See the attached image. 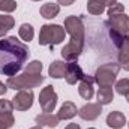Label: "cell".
Masks as SVG:
<instances>
[{
	"label": "cell",
	"mask_w": 129,
	"mask_h": 129,
	"mask_svg": "<svg viewBox=\"0 0 129 129\" xmlns=\"http://www.w3.org/2000/svg\"><path fill=\"white\" fill-rule=\"evenodd\" d=\"M39 104L44 113H53L57 105V93L54 92L53 86H47L39 93Z\"/></svg>",
	"instance_id": "7"
},
{
	"label": "cell",
	"mask_w": 129,
	"mask_h": 129,
	"mask_svg": "<svg viewBox=\"0 0 129 129\" xmlns=\"http://www.w3.org/2000/svg\"><path fill=\"white\" fill-rule=\"evenodd\" d=\"M42 69H44V66L39 60H33L24 66V72H29V74H42Z\"/></svg>",
	"instance_id": "25"
},
{
	"label": "cell",
	"mask_w": 129,
	"mask_h": 129,
	"mask_svg": "<svg viewBox=\"0 0 129 129\" xmlns=\"http://www.w3.org/2000/svg\"><path fill=\"white\" fill-rule=\"evenodd\" d=\"M74 2L75 0H57V3L62 6H71V5H74Z\"/></svg>",
	"instance_id": "30"
},
{
	"label": "cell",
	"mask_w": 129,
	"mask_h": 129,
	"mask_svg": "<svg viewBox=\"0 0 129 129\" xmlns=\"http://www.w3.org/2000/svg\"><path fill=\"white\" fill-rule=\"evenodd\" d=\"M59 12H60V5H57V3H53V2L42 5V6H41V9H39V14H41V17H42V18H45V20L56 18V17L59 15Z\"/></svg>",
	"instance_id": "15"
},
{
	"label": "cell",
	"mask_w": 129,
	"mask_h": 129,
	"mask_svg": "<svg viewBox=\"0 0 129 129\" xmlns=\"http://www.w3.org/2000/svg\"><path fill=\"white\" fill-rule=\"evenodd\" d=\"M29 57V48L15 36L0 41V74L6 77L17 75Z\"/></svg>",
	"instance_id": "1"
},
{
	"label": "cell",
	"mask_w": 129,
	"mask_h": 129,
	"mask_svg": "<svg viewBox=\"0 0 129 129\" xmlns=\"http://www.w3.org/2000/svg\"><path fill=\"white\" fill-rule=\"evenodd\" d=\"M107 12H108V17L110 15H116V14H122V12H125V6L122 3H116V5L110 6Z\"/></svg>",
	"instance_id": "28"
},
{
	"label": "cell",
	"mask_w": 129,
	"mask_h": 129,
	"mask_svg": "<svg viewBox=\"0 0 129 129\" xmlns=\"http://www.w3.org/2000/svg\"><path fill=\"white\" fill-rule=\"evenodd\" d=\"M64 129H81V128H80V125H77V123H69Z\"/></svg>",
	"instance_id": "32"
},
{
	"label": "cell",
	"mask_w": 129,
	"mask_h": 129,
	"mask_svg": "<svg viewBox=\"0 0 129 129\" xmlns=\"http://www.w3.org/2000/svg\"><path fill=\"white\" fill-rule=\"evenodd\" d=\"M64 32L69 33L71 39L72 41H84L86 36H84V24L81 21L80 17H75V15H69L66 20H64Z\"/></svg>",
	"instance_id": "5"
},
{
	"label": "cell",
	"mask_w": 129,
	"mask_h": 129,
	"mask_svg": "<svg viewBox=\"0 0 129 129\" xmlns=\"http://www.w3.org/2000/svg\"><path fill=\"white\" fill-rule=\"evenodd\" d=\"M126 99H128V102H129V95H128V96H126Z\"/></svg>",
	"instance_id": "35"
},
{
	"label": "cell",
	"mask_w": 129,
	"mask_h": 129,
	"mask_svg": "<svg viewBox=\"0 0 129 129\" xmlns=\"http://www.w3.org/2000/svg\"><path fill=\"white\" fill-rule=\"evenodd\" d=\"M6 92H8V86H6L5 83H2V81H0V96H2V95H5Z\"/></svg>",
	"instance_id": "31"
},
{
	"label": "cell",
	"mask_w": 129,
	"mask_h": 129,
	"mask_svg": "<svg viewBox=\"0 0 129 129\" xmlns=\"http://www.w3.org/2000/svg\"><path fill=\"white\" fill-rule=\"evenodd\" d=\"M119 64H120V68H123L125 71H129V57L125 59V60H122V62H119Z\"/></svg>",
	"instance_id": "29"
},
{
	"label": "cell",
	"mask_w": 129,
	"mask_h": 129,
	"mask_svg": "<svg viewBox=\"0 0 129 129\" xmlns=\"http://www.w3.org/2000/svg\"><path fill=\"white\" fill-rule=\"evenodd\" d=\"M116 92L122 96L129 95V78H122L116 83Z\"/></svg>",
	"instance_id": "23"
},
{
	"label": "cell",
	"mask_w": 129,
	"mask_h": 129,
	"mask_svg": "<svg viewBox=\"0 0 129 129\" xmlns=\"http://www.w3.org/2000/svg\"><path fill=\"white\" fill-rule=\"evenodd\" d=\"M105 2L104 0H87V11L92 15H101L105 11Z\"/></svg>",
	"instance_id": "20"
},
{
	"label": "cell",
	"mask_w": 129,
	"mask_h": 129,
	"mask_svg": "<svg viewBox=\"0 0 129 129\" xmlns=\"http://www.w3.org/2000/svg\"><path fill=\"white\" fill-rule=\"evenodd\" d=\"M89 129H95V128H89Z\"/></svg>",
	"instance_id": "37"
},
{
	"label": "cell",
	"mask_w": 129,
	"mask_h": 129,
	"mask_svg": "<svg viewBox=\"0 0 129 129\" xmlns=\"http://www.w3.org/2000/svg\"><path fill=\"white\" fill-rule=\"evenodd\" d=\"M107 26L110 29V32H114L122 36H128L129 33V17L122 12V14H116V15H110Z\"/></svg>",
	"instance_id": "6"
},
{
	"label": "cell",
	"mask_w": 129,
	"mask_h": 129,
	"mask_svg": "<svg viewBox=\"0 0 129 129\" xmlns=\"http://www.w3.org/2000/svg\"><path fill=\"white\" fill-rule=\"evenodd\" d=\"M66 69H68V63L62 62V60H54L48 68V75L51 78H64L66 75Z\"/></svg>",
	"instance_id": "14"
},
{
	"label": "cell",
	"mask_w": 129,
	"mask_h": 129,
	"mask_svg": "<svg viewBox=\"0 0 129 129\" xmlns=\"http://www.w3.org/2000/svg\"><path fill=\"white\" fill-rule=\"evenodd\" d=\"M45 77H42V74H20V75H12L8 78L6 86L8 89H14V90H26V89H35L38 86H41L44 83Z\"/></svg>",
	"instance_id": "2"
},
{
	"label": "cell",
	"mask_w": 129,
	"mask_h": 129,
	"mask_svg": "<svg viewBox=\"0 0 129 129\" xmlns=\"http://www.w3.org/2000/svg\"><path fill=\"white\" fill-rule=\"evenodd\" d=\"M104 2H105V6H108V8L117 3V0H104Z\"/></svg>",
	"instance_id": "33"
},
{
	"label": "cell",
	"mask_w": 129,
	"mask_h": 129,
	"mask_svg": "<svg viewBox=\"0 0 129 129\" xmlns=\"http://www.w3.org/2000/svg\"><path fill=\"white\" fill-rule=\"evenodd\" d=\"M30 129H42V126H41V125H38V126H33V128H30Z\"/></svg>",
	"instance_id": "34"
},
{
	"label": "cell",
	"mask_w": 129,
	"mask_h": 129,
	"mask_svg": "<svg viewBox=\"0 0 129 129\" xmlns=\"http://www.w3.org/2000/svg\"><path fill=\"white\" fill-rule=\"evenodd\" d=\"M15 26V20L11 15L6 14H0V38H3L11 29H14Z\"/></svg>",
	"instance_id": "19"
},
{
	"label": "cell",
	"mask_w": 129,
	"mask_h": 129,
	"mask_svg": "<svg viewBox=\"0 0 129 129\" xmlns=\"http://www.w3.org/2000/svg\"><path fill=\"white\" fill-rule=\"evenodd\" d=\"M36 123L41 125V126H48V128H56L60 122V119L51 113H42L39 116H36Z\"/></svg>",
	"instance_id": "17"
},
{
	"label": "cell",
	"mask_w": 129,
	"mask_h": 129,
	"mask_svg": "<svg viewBox=\"0 0 129 129\" xmlns=\"http://www.w3.org/2000/svg\"><path fill=\"white\" fill-rule=\"evenodd\" d=\"M126 123V117L120 111H111L107 116V125L113 129H122Z\"/></svg>",
	"instance_id": "13"
},
{
	"label": "cell",
	"mask_w": 129,
	"mask_h": 129,
	"mask_svg": "<svg viewBox=\"0 0 129 129\" xmlns=\"http://www.w3.org/2000/svg\"><path fill=\"white\" fill-rule=\"evenodd\" d=\"M120 71V64L117 63H105L101 64L96 69L93 78L99 87H113L116 83V77Z\"/></svg>",
	"instance_id": "4"
},
{
	"label": "cell",
	"mask_w": 129,
	"mask_h": 129,
	"mask_svg": "<svg viewBox=\"0 0 129 129\" xmlns=\"http://www.w3.org/2000/svg\"><path fill=\"white\" fill-rule=\"evenodd\" d=\"M15 123V119L11 114H2L0 116V129H11Z\"/></svg>",
	"instance_id": "24"
},
{
	"label": "cell",
	"mask_w": 129,
	"mask_h": 129,
	"mask_svg": "<svg viewBox=\"0 0 129 129\" xmlns=\"http://www.w3.org/2000/svg\"><path fill=\"white\" fill-rule=\"evenodd\" d=\"M128 57H129V36H125V39H123L122 45L119 47L117 60H119V62H122V60H125V59H128Z\"/></svg>",
	"instance_id": "22"
},
{
	"label": "cell",
	"mask_w": 129,
	"mask_h": 129,
	"mask_svg": "<svg viewBox=\"0 0 129 129\" xmlns=\"http://www.w3.org/2000/svg\"><path fill=\"white\" fill-rule=\"evenodd\" d=\"M78 114V110H77V107H75V104L74 102H64L63 105L60 107V110H59V114H57V117L60 119V120H69V119H72V117H75Z\"/></svg>",
	"instance_id": "16"
},
{
	"label": "cell",
	"mask_w": 129,
	"mask_h": 129,
	"mask_svg": "<svg viewBox=\"0 0 129 129\" xmlns=\"http://www.w3.org/2000/svg\"><path fill=\"white\" fill-rule=\"evenodd\" d=\"M114 99V92L113 87H99L98 90V104L101 105H108Z\"/></svg>",
	"instance_id": "18"
},
{
	"label": "cell",
	"mask_w": 129,
	"mask_h": 129,
	"mask_svg": "<svg viewBox=\"0 0 129 129\" xmlns=\"http://www.w3.org/2000/svg\"><path fill=\"white\" fill-rule=\"evenodd\" d=\"M33 2H41V0H33Z\"/></svg>",
	"instance_id": "36"
},
{
	"label": "cell",
	"mask_w": 129,
	"mask_h": 129,
	"mask_svg": "<svg viewBox=\"0 0 129 129\" xmlns=\"http://www.w3.org/2000/svg\"><path fill=\"white\" fill-rule=\"evenodd\" d=\"M18 36H20L24 42H30L33 39V36H35V29H33L30 24L24 23V24H21V27L18 29Z\"/></svg>",
	"instance_id": "21"
},
{
	"label": "cell",
	"mask_w": 129,
	"mask_h": 129,
	"mask_svg": "<svg viewBox=\"0 0 129 129\" xmlns=\"http://www.w3.org/2000/svg\"><path fill=\"white\" fill-rule=\"evenodd\" d=\"M84 48V41H69L62 48V57L66 62H77Z\"/></svg>",
	"instance_id": "9"
},
{
	"label": "cell",
	"mask_w": 129,
	"mask_h": 129,
	"mask_svg": "<svg viewBox=\"0 0 129 129\" xmlns=\"http://www.w3.org/2000/svg\"><path fill=\"white\" fill-rule=\"evenodd\" d=\"M64 29L59 24H45L41 27L39 32V45H47L53 48L57 44L64 41Z\"/></svg>",
	"instance_id": "3"
},
{
	"label": "cell",
	"mask_w": 129,
	"mask_h": 129,
	"mask_svg": "<svg viewBox=\"0 0 129 129\" xmlns=\"http://www.w3.org/2000/svg\"><path fill=\"white\" fill-rule=\"evenodd\" d=\"M14 111V104L8 99H0V116L2 114H11Z\"/></svg>",
	"instance_id": "27"
},
{
	"label": "cell",
	"mask_w": 129,
	"mask_h": 129,
	"mask_svg": "<svg viewBox=\"0 0 129 129\" xmlns=\"http://www.w3.org/2000/svg\"><path fill=\"white\" fill-rule=\"evenodd\" d=\"M17 9V2L15 0H0V11L2 12H14Z\"/></svg>",
	"instance_id": "26"
},
{
	"label": "cell",
	"mask_w": 129,
	"mask_h": 129,
	"mask_svg": "<svg viewBox=\"0 0 129 129\" xmlns=\"http://www.w3.org/2000/svg\"><path fill=\"white\" fill-rule=\"evenodd\" d=\"M128 126H129V123H128Z\"/></svg>",
	"instance_id": "38"
},
{
	"label": "cell",
	"mask_w": 129,
	"mask_h": 129,
	"mask_svg": "<svg viewBox=\"0 0 129 129\" xmlns=\"http://www.w3.org/2000/svg\"><path fill=\"white\" fill-rule=\"evenodd\" d=\"M93 83H95V78L90 77V75H84L83 80L80 81V86H78V93L80 96L86 101H90L93 95H95V90H93Z\"/></svg>",
	"instance_id": "12"
},
{
	"label": "cell",
	"mask_w": 129,
	"mask_h": 129,
	"mask_svg": "<svg viewBox=\"0 0 129 129\" xmlns=\"http://www.w3.org/2000/svg\"><path fill=\"white\" fill-rule=\"evenodd\" d=\"M33 99H35V93L32 89H26V90H18L15 93V96L12 99L14 108L17 111H27L29 108H32Z\"/></svg>",
	"instance_id": "8"
},
{
	"label": "cell",
	"mask_w": 129,
	"mask_h": 129,
	"mask_svg": "<svg viewBox=\"0 0 129 129\" xmlns=\"http://www.w3.org/2000/svg\"><path fill=\"white\" fill-rule=\"evenodd\" d=\"M102 113V105L101 104H93V102H89L86 105H83L80 110H78V116L83 119V120H89V122H93L96 120L98 117L101 116Z\"/></svg>",
	"instance_id": "10"
},
{
	"label": "cell",
	"mask_w": 129,
	"mask_h": 129,
	"mask_svg": "<svg viewBox=\"0 0 129 129\" xmlns=\"http://www.w3.org/2000/svg\"><path fill=\"white\" fill-rule=\"evenodd\" d=\"M84 75H86V74L83 72L81 66L77 63V62H69V63H68V69H66L64 80H66V83H68L69 86H74V84H77L78 81H81Z\"/></svg>",
	"instance_id": "11"
}]
</instances>
